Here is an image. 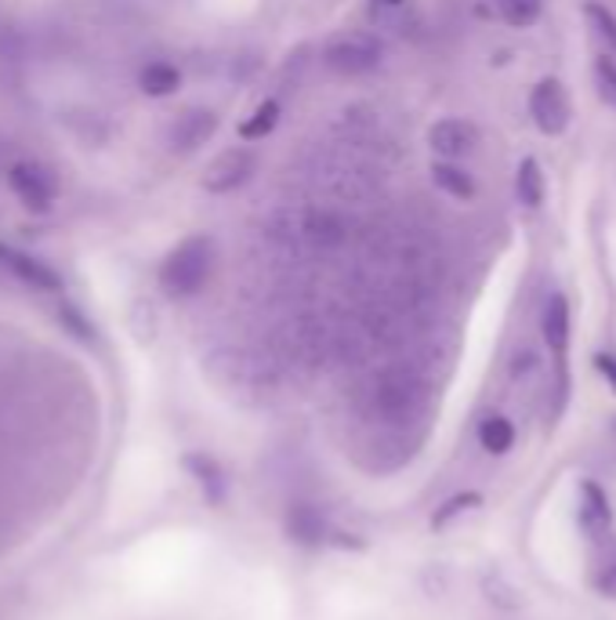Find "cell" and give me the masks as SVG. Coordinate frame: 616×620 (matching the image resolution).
<instances>
[{
	"mask_svg": "<svg viewBox=\"0 0 616 620\" xmlns=\"http://www.w3.org/2000/svg\"><path fill=\"white\" fill-rule=\"evenodd\" d=\"M12 163H15V146H12V141H8L4 135H0V178H4Z\"/></svg>",
	"mask_w": 616,
	"mask_h": 620,
	"instance_id": "cell-22",
	"label": "cell"
},
{
	"mask_svg": "<svg viewBox=\"0 0 616 620\" xmlns=\"http://www.w3.org/2000/svg\"><path fill=\"white\" fill-rule=\"evenodd\" d=\"M254 174V152L236 146V149H225L218 160L211 163L208 174H203V189L211 196H225V193H236L240 185Z\"/></svg>",
	"mask_w": 616,
	"mask_h": 620,
	"instance_id": "cell-8",
	"label": "cell"
},
{
	"mask_svg": "<svg viewBox=\"0 0 616 620\" xmlns=\"http://www.w3.org/2000/svg\"><path fill=\"white\" fill-rule=\"evenodd\" d=\"M431 182L447 196H453V200H472L475 196V178L453 160H439L436 168H431Z\"/></svg>",
	"mask_w": 616,
	"mask_h": 620,
	"instance_id": "cell-11",
	"label": "cell"
},
{
	"mask_svg": "<svg viewBox=\"0 0 616 620\" xmlns=\"http://www.w3.org/2000/svg\"><path fill=\"white\" fill-rule=\"evenodd\" d=\"M482 443L490 446V450H504V446L512 443V424L501 418H490L482 424Z\"/></svg>",
	"mask_w": 616,
	"mask_h": 620,
	"instance_id": "cell-19",
	"label": "cell"
},
{
	"mask_svg": "<svg viewBox=\"0 0 616 620\" xmlns=\"http://www.w3.org/2000/svg\"><path fill=\"white\" fill-rule=\"evenodd\" d=\"M323 65L341 76H363L381 65V44L370 33H341L323 48Z\"/></svg>",
	"mask_w": 616,
	"mask_h": 620,
	"instance_id": "cell-3",
	"label": "cell"
},
{
	"mask_svg": "<svg viewBox=\"0 0 616 620\" xmlns=\"http://www.w3.org/2000/svg\"><path fill=\"white\" fill-rule=\"evenodd\" d=\"M515 193H518V200H523L526 207H540V203H544L548 185H544V171H540L537 160H523V163H518Z\"/></svg>",
	"mask_w": 616,
	"mask_h": 620,
	"instance_id": "cell-13",
	"label": "cell"
},
{
	"mask_svg": "<svg viewBox=\"0 0 616 620\" xmlns=\"http://www.w3.org/2000/svg\"><path fill=\"white\" fill-rule=\"evenodd\" d=\"M279 113H284V109H279L276 98H265V102H257V106H254V113L240 124V138H247V141L265 138L268 131H273V127L279 124Z\"/></svg>",
	"mask_w": 616,
	"mask_h": 620,
	"instance_id": "cell-14",
	"label": "cell"
},
{
	"mask_svg": "<svg viewBox=\"0 0 616 620\" xmlns=\"http://www.w3.org/2000/svg\"><path fill=\"white\" fill-rule=\"evenodd\" d=\"M583 15H588L594 22V29H599L602 37L616 48V18L609 15V11H605L602 4H588V8H583Z\"/></svg>",
	"mask_w": 616,
	"mask_h": 620,
	"instance_id": "cell-20",
	"label": "cell"
},
{
	"mask_svg": "<svg viewBox=\"0 0 616 620\" xmlns=\"http://www.w3.org/2000/svg\"><path fill=\"white\" fill-rule=\"evenodd\" d=\"M4 178H8V185H12V193L18 196V203L34 214H48L51 203H55V196H59L55 174L37 160H15Z\"/></svg>",
	"mask_w": 616,
	"mask_h": 620,
	"instance_id": "cell-4",
	"label": "cell"
},
{
	"mask_svg": "<svg viewBox=\"0 0 616 620\" xmlns=\"http://www.w3.org/2000/svg\"><path fill=\"white\" fill-rule=\"evenodd\" d=\"M540 331H544V342L555 348V352H562L569 342V305L566 298H551L548 309H544V320H540Z\"/></svg>",
	"mask_w": 616,
	"mask_h": 620,
	"instance_id": "cell-12",
	"label": "cell"
},
{
	"mask_svg": "<svg viewBox=\"0 0 616 620\" xmlns=\"http://www.w3.org/2000/svg\"><path fill=\"white\" fill-rule=\"evenodd\" d=\"M23 62V37L15 26H0V65Z\"/></svg>",
	"mask_w": 616,
	"mask_h": 620,
	"instance_id": "cell-18",
	"label": "cell"
},
{
	"mask_svg": "<svg viewBox=\"0 0 616 620\" xmlns=\"http://www.w3.org/2000/svg\"><path fill=\"white\" fill-rule=\"evenodd\" d=\"M189 472L197 475V483L208 489V494L214 497V500H222V494H225V479H222V472H218V464L211 461V457H200V454H192L189 457Z\"/></svg>",
	"mask_w": 616,
	"mask_h": 620,
	"instance_id": "cell-16",
	"label": "cell"
},
{
	"mask_svg": "<svg viewBox=\"0 0 616 620\" xmlns=\"http://www.w3.org/2000/svg\"><path fill=\"white\" fill-rule=\"evenodd\" d=\"M352 239V218L334 203H312L298 211V247L309 255H334L349 247Z\"/></svg>",
	"mask_w": 616,
	"mask_h": 620,
	"instance_id": "cell-2",
	"label": "cell"
},
{
	"mask_svg": "<svg viewBox=\"0 0 616 620\" xmlns=\"http://www.w3.org/2000/svg\"><path fill=\"white\" fill-rule=\"evenodd\" d=\"M428 146L436 149V157L457 163L464 157H472L475 146H479V127L464 116H442L428 131Z\"/></svg>",
	"mask_w": 616,
	"mask_h": 620,
	"instance_id": "cell-6",
	"label": "cell"
},
{
	"mask_svg": "<svg viewBox=\"0 0 616 620\" xmlns=\"http://www.w3.org/2000/svg\"><path fill=\"white\" fill-rule=\"evenodd\" d=\"M211 272H214V239L189 236L164 258V265H160V287L171 298H192V294L203 290Z\"/></svg>",
	"mask_w": 616,
	"mask_h": 620,
	"instance_id": "cell-1",
	"label": "cell"
},
{
	"mask_svg": "<svg viewBox=\"0 0 616 620\" xmlns=\"http://www.w3.org/2000/svg\"><path fill=\"white\" fill-rule=\"evenodd\" d=\"M529 116L533 124L544 131V135H562L569 127V98L566 87H562L555 76L540 80L533 91H529Z\"/></svg>",
	"mask_w": 616,
	"mask_h": 620,
	"instance_id": "cell-5",
	"label": "cell"
},
{
	"mask_svg": "<svg viewBox=\"0 0 616 620\" xmlns=\"http://www.w3.org/2000/svg\"><path fill=\"white\" fill-rule=\"evenodd\" d=\"M0 269H8L29 290H40V294L62 290V276L48 265V261L26 255V250H18L12 244H0Z\"/></svg>",
	"mask_w": 616,
	"mask_h": 620,
	"instance_id": "cell-7",
	"label": "cell"
},
{
	"mask_svg": "<svg viewBox=\"0 0 616 620\" xmlns=\"http://www.w3.org/2000/svg\"><path fill=\"white\" fill-rule=\"evenodd\" d=\"M399 11H406V0H374V18H395Z\"/></svg>",
	"mask_w": 616,
	"mask_h": 620,
	"instance_id": "cell-21",
	"label": "cell"
},
{
	"mask_svg": "<svg viewBox=\"0 0 616 620\" xmlns=\"http://www.w3.org/2000/svg\"><path fill=\"white\" fill-rule=\"evenodd\" d=\"M594 87H599L602 102H609L616 109V62L613 59L594 62Z\"/></svg>",
	"mask_w": 616,
	"mask_h": 620,
	"instance_id": "cell-17",
	"label": "cell"
},
{
	"mask_svg": "<svg viewBox=\"0 0 616 620\" xmlns=\"http://www.w3.org/2000/svg\"><path fill=\"white\" fill-rule=\"evenodd\" d=\"M138 87H142L149 98H167L181 87V70L167 59L146 62L142 73H138Z\"/></svg>",
	"mask_w": 616,
	"mask_h": 620,
	"instance_id": "cell-10",
	"label": "cell"
},
{
	"mask_svg": "<svg viewBox=\"0 0 616 620\" xmlns=\"http://www.w3.org/2000/svg\"><path fill=\"white\" fill-rule=\"evenodd\" d=\"M214 131H218V116H214L211 109L192 106V109H186V113L175 120V124H171L167 146L175 149V152H197L200 146H208Z\"/></svg>",
	"mask_w": 616,
	"mask_h": 620,
	"instance_id": "cell-9",
	"label": "cell"
},
{
	"mask_svg": "<svg viewBox=\"0 0 616 620\" xmlns=\"http://www.w3.org/2000/svg\"><path fill=\"white\" fill-rule=\"evenodd\" d=\"M496 11H501V18L507 22V26L526 29V26H533V22L540 18L544 0H496Z\"/></svg>",
	"mask_w": 616,
	"mask_h": 620,
	"instance_id": "cell-15",
	"label": "cell"
}]
</instances>
